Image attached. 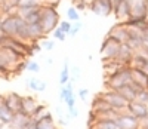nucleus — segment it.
I'll return each mask as SVG.
<instances>
[{"label": "nucleus", "mask_w": 148, "mask_h": 129, "mask_svg": "<svg viewBox=\"0 0 148 129\" xmlns=\"http://www.w3.org/2000/svg\"><path fill=\"white\" fill-rule=\"evenodd\" d=\"M141 128H142V129H148V117L141 122Z\"/></svg>", "instance_id": "obj_37"}, {"label": "nucleus", "mask_w": 148, "mask_h": 129, "mask_svg": "<svg viewBox=\"0 0 148 129\" xmlns=\"http://www.w3.org/2000/svg\"><path fill=\"white\" fill-rule=\"evenodd\" d=\"M89 9L98 17H108V15H111V12L108 10V8L101 2V0H89Z\"/></svg>", "instance_id": "obj_18"}, {"label": "nucleus", "mask_w": 148, "mask_h": 129, "mask_svg": "<svg viewBox=\"0 0 148 129\" xmlns=\"http://www.w3.org/2000/svg\"><path fill=\"white\" fill-rule=\"evenodd\" d=\"M46 62L49 64V66H52V64H53V59H52V58H47V59H46Z\"/></svg>", "instance_id": "obj_40"}, {"label": "nucleus", "mask_w": 148, "mask_h": 129, "mask_svg": "<svg viewBox=\"0 0 148 129\" xmlns=\"http://www.w3.org/2000/svg\"><path fill=\"white\" fill-rule=\"evenodd\" d=\"M49 2H51V0H43V3H49Z\"/></svg>", "instance_id": "obj_41"}, {"label": "nucleus", "mask_w": 148, "mask_h": 129, "mask_svg": "<svg viewBox=\"0 0 148 129\" xmlns=\"http://www.w3.org/2000/svg\"><path fill=\"white\" fill-rule=\"evenodd\" d=\"M147 18H148V17H147Z\"/></svg>", "instance_id": "obj_46"}, {"label": "nucleus", "mask_w": 148, "mask_h": 129, "mask_svg": "<svg viewBox=\"0 0 148 129\" xmlns=\"http://www.w3.org/2000/svg\"><path fill=\"white\" fill-rule=\"evenodd\" d=\"M64 102L67 104V107H76V95H74V92L68 94Z\"/></svg>", "instance_id": "obj_34"}, {"label": "nucleus", "mask_w": 148, "mask_h": 129, "mask_svg": "<svg viewBox=\"0 0 148 129\" xmlns=\"http://www.w3.org/2000/svg\"><path fill=\"white\" fill-rule=\"evenodd\" d=\"M126 111H129L130 114H133L135 117H138V119L142 122L144 119L148 117V104L133 99V101H129Z\"/></svg>", "instance_id": "obj_7"}, {"label": "nucleus", "mask_w": 148, "mask_h": 129, "mask_svg": "<svg viewBox=\"0 0 148 129\" xmlns=\"http://www.w3.org/2000/svg\"><path fill=\"white\" fill-rule=\"evenodd\" d=\"M89 129H119V125L113 119H96L88 122Z\"/></svg>", "instance_id": "obj_15"}, {"label": "nucleus", "mask_w": 148, "mask_h": 129, "mask_svg": "<svg viewBox=\"0 0 148 129\" xmlns=\"http://www.w3.org/2000/svg\"><path fill=\"white\" fill-rule=\"evenodd\" d=\"M88 2H89V0H88Z\"/></svg>", "instance_id": "obj_45"}, {"label": "nucleus", "mask_w": 148, "mask_h": 129, "mask_svg": "<svg viewBox=\"0 0 148 129\" xmlns=\"http://www.w3.org/2000/svg\"><path fill=\"white\" fill-rule=\"evenodd\" d=\"M40 25L45 34H52V31L59 25V12L55 6L43 3L40 8Z\"/></svg>", "instance_id": "obj_1"}, {"label": "nucleus", "mask_w": 148, "mask_h": 129, "mask_svg": "<svg viewBox=\"0 0 148 129\" xmlns=\"http://www.w3.org/2000/svg\"><path fill=\"white\" fill-rule=\"evenodd\" d=\"M42 48L46 49V50H49V52H51V50H53V48H55V39L52 40V39H46V37H45Z\"/></svg>", "instance_id": "obj_31"}, {"label": "nucleus", "mask_w": 148, "mask_h": 129, "mask_svg": "<svg viewBox=\"0 0 148 129\" xmlns=\"http://www.w3.org/2000/svg\"><path fill=\"white\" fill-rule=\"evenodd\" d=\"M67 19L71 22L80 21V14H79V9H76V6H70L67 9Z\"/></svg>", "instance_id": "obj_24"}, {"label": "nucleus", "mask_w": 148, "mask_h": 129, "mask_svg": "<svg viewBox=\"0 0 148 129\" xmlns=\"http://www.w3.org/2000/svg\"><path fill=\"white\" fill-rule=\"evenodd\" d=\"M42 5H43V0H18V9L19 8H37Z\"/></svg>", "instance_id": "obj_23"}, {"label": "nucleus", "mask_w": 148, "mask_h": 129, "mask_svg": "<svg viewBox=\"0 0 148 129\" xmlns=\"http://www.w3.org/2000/svg\"><path fill=\"white\" fill-rule=\"evenodd\" d=\"M98 95H101L108 104L113 107L114 110L117 111H126L127 108V104H129V101L123 97L119 91H113V89H105L104 92H99Z\"/></svg>", "instance_id": "obj_3"}, {"label": "nucleus", "mask_w": 148, "mask_h": 129, "mask_svg": "<svg viewBox=\"0 0 148 129\" xmlns=\"http://www.w3.org/2000/svg\"><path fill=\"white\" fill-rule=\"evenodd\" d=\"M2 15H3V2L0 0V17H2Z\"/></svg>", "instance_id": "obj_38"}, {"label": "nucleus", "mask_w": 148, "mask_h": 129, "mask_svg": "<svg viewBox=\"0 0 148 129\" xmlns=\"http://www.w3.org/2000/svg\"><path fill=\"white\" fill-rule=\"evenodd\" d=\"M129 3H130V18L147 19L148 17L147 0H129Z\"/></svg>", "instance_id": "obj_6"}, {"label": "nucleus", "mask_w": 148, "mask_h": 129, "mask_svg": "<svg viewBox=\"0 0 148 129\" xmlns=\"http://www.w3.org/2000/svg\"><path fill=\"white\" fill-rule=\"evenodd\" d=\"M40 8L42 6H37V8H19L18 14L28 24H37V22H40Z\"/></svg>", "instance_id": "obj_9"}, {"label": "nucleus", "mask_w": 148, "mask_h": 129, "mask_svg": "<svg viewBox=\"0 0 148 129\" xmlns=\"http://www.w3.org/2000/svg\"><path fill=\"white\" fill-rule=\"evenodd\" d=\"M130 82H132L130 67L125 66V67H121L117 73L105 77V88L107 89H113V91H120L123 86L129 85Z\"/></svg>", "instance_id": "obj_2"}, {"label": "nucleus", "mask_w": 148, "mask_h": 129, "mask_svg": "<svg viewBox=\"0 0 148 129\" xmlns=\"http://www.w3.org/2000/svg\"><path fill=\"white\" fill-rule=\"evenodd\" d=\"M119 129H139L141 128V120L135 117L129 111H120L117 119H116Z\"/></svg>", "instance_id": "obj_5"}, {"label": "nucleus", "mask_w": 148, "mask_h": 129, "mask_svg": "<svg viewBox=\"0 0 148 129\" xmlns=\"http://www.w3.org/2000/svg\"><path fill=\"white\" fill-rule=\"evenodd\" d=\"M14 116H15V113L6 106L5 97H0V122L6 126H9L10 122L14 120Z\"/></svg>", "instance_id": "obj_13"}, {"label": "nucleus", "mask_w": 148, "mask_h": 129, "mask_svg": "<svg viewBox=\"0 0 148 129\" xmlns=\"http://www.w3.org/2000/svg\"><path fill=\"white\" fill-rule=\"evenodd\" d=\"M49 113V110H47V107L45 106V104H39V107H37V110H36V113L33 114V120H39V119H42V117H45V116Z\"/></svg>", "instance_id": "obj_26"}, {"label": "nucleus", "mask_w": 148, "mask_h": 129, "mask_svg": "<svg viewBox=\"0 0 148 129\" xmlns=\"http://www.w3.org/2000/svg\"><path fill=\"white\" fill-rule=\"evenodd\" d=\"M145 36H147V37H148V31H147V33H145Z\"/></svg>", "instance_id": "obj_42"}, {"label": "nucleus", "mask_w": 148, "mask_h": 129, "mask_svg": "<svg viewBox=\"0 0 148 129\" xmlns=\"http://www.w3.org/2000/svg\"><path fill=\"white\" fill-rule=\"evenodd\" d=\"M68 82H71V74H70V59L65 58V61H64V67H62V70H61V73H59V85H61V86H64V85H67Z\"/></svg>", "instance_id": "obj_21"}, {"label": "nucleus", "mask_w": 148, "mask_h": 129, "mask_svg": "<svg viewBox=\"0 0 148 129\" xmlns=\"http://www.w3.org/2000/svg\"><path fill=\"white\" fill-rule=\"evenodd\" d=\"M5 102L15 114L21 113V110H22V95H19L16 92H9L8 95H5Z\"/></svg>", "instance_id": "obj_11"}, {"label": "nucleus", "mask_w": 148, "mask_h": 129, "mask_svg": "<svg viewBox=\"0 0 148 129\" xmlns=\"http://www.w3.org/2000/svg\"><path fill=\"white\" fill-rule=\"evenodd\" d=\"M82 28H83V22H82V21H76V22H73V25H71V30H70L68 36H71V37L77 36V34L82 31Z\"/></svg>", "instance_id": "obj_29"}, {"label": "nucleus", "mask_w": 148, "mask_h": 129, "mask_svg": "<svg viewBox=\"0 0 148 129\" xmlns=\"http://www.w3.org/2000/svg\"><path fill=\"white\" fill-rule=\"evenodd\" d=\"M121 43L117 40V39L111 37L107 34V37L104 39L102 42V46H101V57H102V61H108V59H114L119 49H120Z\"/></svg>", "instance_id": "obj_4"}, {"label": "nucleus", "mask_w": 148, "mask_h": 129, "mask_svg": "<svg viewBox=\"0 0 148 129\" xmlns=\"http://www.w3.org/2000/svg\"><path fill=\"white\" fill-rule=\"evenodd\" d=\"M147 66H148V58L144 54H141V52H135L133 58L127 64V67L135 68V70H145Z\"/></svg>", "instance_id": "obj_17"}, {"label": "nucleus", "mask_w": 148, "mask_h": 129, "mask_svg": "<svg viewBox=\"0 0 148 129\" xmlns=\"http://www.w3.org/2000/svg\"><path fill=\"white\" fill-rule=\"evenodd\" d=\"M71 25H73V22L68 21V19H65V21H59V28L62 30V31H65L67 34H68L70 30H71Z\"/></svg>", "instance_id": "obj_33"}, {"label": "nucleus", "mask_w": 148, "mask_h": 129, "mask_svg": "<svg viewBox=\"0 0 148 129\" xmlns=\"http://www.w3.org/2000/svg\"><path fill=\"white\" fill-rule=\"evenodd\" d=\"M3 36H5V33H3V30H2V24H0V40H2Z\"/></svg>", "instance_id": "obj_39"}, {"label": "nucleus", "mask_w": 148, "mask_h": 129, "mask_svg": "<svg viewBox=\"0 0 148 129\" xmlns=\"http://www.w3.org/2000/svg\"><path fill=\"white\" fill-rule=\"evenodd\" d=\"M52 36H53V39H55V40H59V42H65V39H67V33L65 31H62V30H61L59 28V25H58V27L52 31Z\"/></svg>", "instance_id": "obj_28"}, {"label": "nucleus", "mask_w": 148, "mask_h": 129, "mask_svg": "<svg viewBox=\"0 0 148 129\" xmlns=\"http://www.w3.org/2000/svg\"><path fill=\"white\" fill-rule=\"evenodd\" d=\"M27 86L34 92H43L46 91L47 83L42 79H37V77H30V79H27Z\"/></svg>", "instance_id": "obj_20"}, {"label": "nucleus", "mask_w": 148, "mask_h": 129, "mask_svg": "<svg viewBox=\"0 0 148 129\" xmlns=\"http://www.w3.org/2000/svg\"><path fill=\"white\" fill-rule=\"evenodd\" d=\"M136 101L148 104V89H141V91L136 94Z\"/></svg>", "instance_id": "obj_32"}, {"label": "nucleus", "mask_w": 148, "mask_h": 129, "mask_svg": "<svg viewBox=\"0 0 148 129\" xmlns=\"http://www.w3.org/2000/svg\"><path fill=\"white\" fill-rule=\"evenodd\" d=\"M37 107H39V102L34 97H22V113L33 117V114L36 113Z\"/></svg>", "instance_id": "obj_16"}, {"label": "nucleus", "mask_w": 148, "mask_h": 129, "mask_svg": "<svg viewBox=\"0 0 148 129\" xmlns=\"http://www.w3.org/2000/svg\"><path fill=\"white\" fill-rule=\"evenodd\" d=\"M34 126L36 129H56V125L53 122V116L51 113H47L45 117L34 120Z\"/></svg>", "instance_id": "obj_19"}, {"label": "nucleus", "mask_w": 148, "mask_h": 129, "mask_svg": "<svg viewBox=\"0 0 148 129\" xmlns=\"http://www.w3.org/2000/svg\"><path fill=\"white\" fill-rule=\"evenodd\" d=\"M70 74H71V82H77L82 79V68L79 66H73L70 68Z\"/></svg>", "instance_id": "obj_27"}, {"label": "nucleus", "mask_w": 148, "mask_h": 129, "mask_svg": "<svg viewBox=\"0 0 148 129\" xmlns=\"http://www.w3.org/2000/svg\"><path fill=\"white\" fill-rule=\"evenodd\" d=\"M31 122H33V119L30 117V116L24 114L21 111V113H16L14 116V120L10 122L9 126H10V129H28Z\"/></svg>", "instance_id": "obj_12"}, {"label": "nucleus", "mask_w": 148, "mask_h": 129, "mask_svg": "<svg viewBox=\"0 0 148 129\" xmlns=\"http://www.w3.org/2000/svg\"><path fill=\"white\" fill-rule=\"evenodd\" d=\"M67 110H68V114L71 116V119H76L79 116V110L76 107H67Z\"/></svg>", "instance_id": "obj_36"}, {"label": "nucleus", "mask_w": 148, "mask_h": 129, "mask_svg": "<svg viewBox=\"0 0 148 129\" xmlns=\"http://www.w3.org/2000/svg\"><path fill=\"white\" fill-rule=\"evenodd\" d=\"M119 92H120L123 97H125L127 101H133V99H136V94H138V91L132 86V83H129V85H126V86H123Z\"/></svg>", "instance_id": "obj_22"}, {"label": "nucleus", "mask_w": 148, "mask_h": 129, "mask_svg": "<svg viewBox=\"0 0 148 129\" xmlns=\"http://www.w3.org/2000/svg\"><path fill=\"white\" fill-rule=\"evenodd\" d=\"M25 70L30 71V73L37 74V73H40V64L36 62V61H27V68Z\"/></svg>", "instance_id": "obj_30"}, {"label": "nucleus", "mask_w": 148, "mask_h": 129, "mask_svg": "<svg viewBox=\"0 0 148 129\" xmlns=\"http://www.w3.org/2000/svg\"><path fill=\"white\" fill-rule=\"evenodd\" d=\"M130 73H132V83H135L142 89H148V73H145L144 70H135V68H130Z\"/></svg>", "instance_id": "obj_14"}, {"label": "nucleus", "mask_w": 148, "mask_h": 129, "mask_svg": "<svg viewBox=\"0 0 148 129\" xmlns=\"http://www.w3.org/2000/svg\"><path fill=\"white\" fill-rule=\"evenodd\" d=\"M133 55H135V50L127 43H121V46H120V49H119V52H117L114 59L117 62L123 64V66H127V64L130 62V59L133 58Z\"/></svg>", "instance_id": "obj_10"}, {"label": "nucleus", "mask_w": 148, "mask_h": 129, "mask_svg": "<svg viewBox=\"0 0 148 129\" xmlns=\"http://www.w3.org/2000/svg\"><path fill=\"white\" fill-rule=\"evenodd\" d=\"M139 129H142V128H139Z\"/></svg>", "instance_id": "obj_44"}, {"label": "nucleus", "mask_w": 148, "mask_h": 129, "mask_svg": "<svg viewBox=\"0 0 148 129\" xmlns=\"http://www.w3.org/2000/svg\"><path fill=\"white\" fill-rule=\"evenodd\" d=\"M108 36L117 39L120 43H127L129 42V28L125 22H117L110 28Z\"/></svg>", "instance_id": "obj_8"}, {"label": "nucleus", "mask_w": 148, "mask_h": 129, "mask_svg": "<svg viewBox=\"0 0 148 129\" xmlns=\"http://www.w3.org/2000/svg\"><path fill=\"white\" fill-rule=\"evenodd\" d=\"M147 5H148V0H147Z\"/></svg>", "instance_id": "obj_43"}, {"label": "nucleus", "mask_w": 148, "mask_h": 129, "mask_svg": "<svg viewBox=\"0 0 148 129\" xmlns=\"http://www.w3.org/2000/svg\"><path fill=\"white\" fill-rule=\"evenodd\" d=\"M71 92H74V91H73V83H71V82H68L67 85L61 86V89H59V99L64 102V101H65V98H67V95H68V94H71Z\"/></svg>", "instance_id": "obj_25"}, {"label": "nucleus", "mask_w": 148, "mask_h": 129, "mask_svg": "<svg viewBox=\"0 0 148 129\" xmlns=\"http://www.w3.org/2000/svg\"><path fill=\"white\" fill-rule=\"evenodd\" d=\"M77 97L84 102V101H88V97H89V89H86V88H80L79 89V92H77Z\"/></svg>", "instance_id": "obj_35"}]
</instances>
